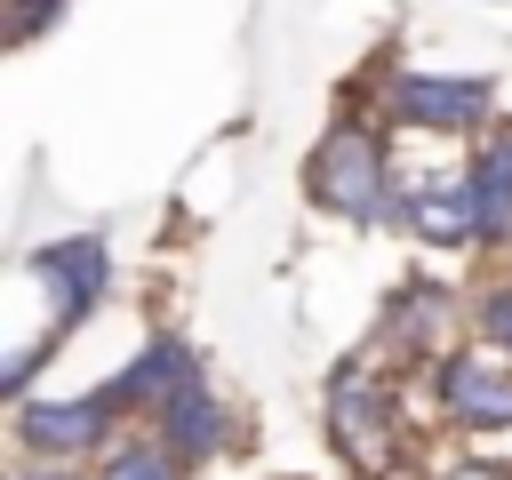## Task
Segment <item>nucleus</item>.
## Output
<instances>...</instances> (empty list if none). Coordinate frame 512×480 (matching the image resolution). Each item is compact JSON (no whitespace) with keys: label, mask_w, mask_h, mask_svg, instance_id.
Returning a JSON list of instances; mask_svg holds the SVG:
<instances>
[{"label":"nucleus","mask_w":512,"mask_h":480,"mask_svg":"<svg viewBox=\"0 0 512 480\" xmlns=\"http://www.w3.org/2000/svg\"><path fill=\"white\" fill-rule=\"evenodd\" d=\"M304 192L344 216V224H408V184L392 168V128L368 120L360 104H344L328 120V136L304 160Z\"/></svg>","instance_id":"nucleus-1"},{"label":"nucleus","mask_w":512,"mask_h":480,"mask_svg":"<svg viewBox=\"0 0 512 480\" xmlns=\"http://www.w3.org/2000/svg\"><path fill=\"white\" fill-rule=\"evenodd\" d=\"M320 432L344 456V472L360 480H400L408 472V408H400V376L368 352L336 360L320 384Z\"/></svg>","instance_id":"nucleus-2"},{"label":"nucleus","mask_w":512,"mask_h":480,"mask_svg":"<svg viewBox=\"0 0 512 480\" xmlns=\"http://www.w3.org/2000/svg\"><path fill=\"white\" fill-rule=\"evenodd\" d=\"M472 328V296H456L448 280H400L392 296H384V312H376V352L368 360H384V368H440L456 344H472L464 336Z\"/></svg>","instance_id":"nucleus-3"},{"label":"nucleus","mask_w":512,"mask_h":480,"mask_svg":"<svg viewBox=\"0 0 512 480\" xmlns=\"http://www.w3.org/2000/svg\"><path fill=\"white\" fill-rule=\"evenodd\" d=\"M424 392H432V416L472 432V440H504L512 432V352H496V344H456L424 376Z\"/></svg>","instance_id":"nucleus-4"},{"label":"nucleus","mask_w":512,"mask_h":480,"mask_svg":"<svg viewBox=\"0 0 512 480\" xmlns=\"http://www.w3.org/2000/svg\"><path fill=\"white\" fill-rule=\"evenodd\" d=\"M384 120L416 136H480L496 120V88L472 72H384Z\"/></svg>","instance_id":"nucleus-5"},{"label":"nucleus","mask_w":512,"mask_h":480,"mask_svg":"<svg viewBox=\"0 0 512 480\" xmlns=\"http://www.w3.org/2000/svg\"><path fill=\"white\" fill-rule=\"evenodd\" d=\"M8 432H16V456L96 464V456L120 440V400H112L104 384H96V392H72V400H16Z\"/></svg>","instance_id":"nucleus-6"},{"label":"nucleus","mask_w":512,"mask_h":480,"mask_svg":"<svg viewBox=\"0 0 512 480\" xmlns=\"http://www.w3.org/2000/svg\"><path fill=\"white\" fill-rule=\"evenodd\" d=\"M152 432H160V440H168V448H176L192 472H200V464H216V456L240 440V424H232V408L208 392V376H192V384H184V392H176V400L152 416Z\"/></svg>","instance_id":"nucleus-7"},{"label":"nucleus","mask_w":512,"mask_h":480,"mask_svg":"<svg viewBox=\"0 0 512 480\" xmlns=\"http://www.w3.org/2000/svg\"><path fill=\"white\" fill-rule=\"evenodd\" d=\"M192 376H200L192 344H176V336H152V344H144V352H136V360H128V368L104 384V392L120 400V416H144V424H152V416H160V408H168V400H176Z\"/></svg>","instance_id":"nucleus-8"},{"label":"nucleus","mask_w":512,"mask_h":480,"mask_svg":"<svg viewBox=\"0 0 512 480\" xmlns=\"http://www.w3.org/2000/svg\"><path fill=\"white\" fill-rule=\"evenodd\" d=\"M32 272L48 280L56 328H80V320H88V304L104 296V272H112V264H104V240H88V232H80V240H48V248L32 256Z\"/></svg>","instance_id":"nucleus-9"},{"label":"nucleus","mask_w":512,"mask_h":480,"mask_svg":"<svg viewBox=\"0 0 512 480\" xmlns=\"http://www.w3.org/2000/svg\"><path fill=\"white\" fill-rule=\"evenodd\" d=\"M400 232H416L424 248H480V208H472L464 168L408 184V224H400Z\"/></svg>","instance_id":"nucleus-10"},{"label":"nucleus","mask_w":512,"mask_h":480,"mask_svg":"<svg viewBox=\"0 0 512 480\" xmlns=\"http://www.w3.org/2000/svg\"><path fill=\"white\" fill-rule=\"evenodd\" d=\"M464 184H472V208H480V248H504L512 240V128L488 136L464 160Z\"/></svg>","instance_id":"nucleus-11"},{"label":"nucleus","mask_w":512,"mask_h":480,"mask_svg":"<svg viewBox=\"0 0 512 480\" xmlns=\"http://www.w3.org/2000/svg\"><path fill=\"white\" fill-rule=\"evenodd\" d=\"M184 472H192V464H184L152 424H128V432L88 464V480H184Z\"/></svg>","instance_id":"nucleus-12"},{"label":"nucleus","mask_w":512,"mask_h":480,"mask_svg":"<svg viewBox=\"0 0 512 480\" xmlns=\"http://www.w3.org/2000/svg\"><path fill=\"white\" fill-rule=\"evenodd\" d=\"M472 344L512 352V272H496V280L472 288Z\"/></svg>","instance_id":"nucleus-13"},{"label":"nucleus","mask_w":512,"mask_h":480,"mask_svg":"<svg viewBox=\"0 0 512 480\" xmlns=\"http://www.w3.org/2000/svg\"><path fill=\"white\" fill-rule=\"evenodd\" d=\"M424 480H512V464H488V456H440V464H424Z\"/></svg>","instance_id":"nucleus-14"},{"label":"nucleus","mask_w":512,"mask_h":480,"mask_svg":"<svg viewBox=\"0 0 512 480\" xmlns=\"http://www.w3.org/2000/svg\"><path fill=\"white\" fill-rule=\"evenodd\" d=\"M8 480H88V472H80V464H56V456H16Z\"/></svg>","instance_id":"nucleus-15"}]
</instances>
